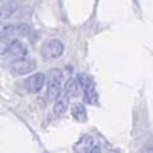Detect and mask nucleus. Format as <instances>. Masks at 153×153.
Masks as SVG:
<instances>
[{
  "label": "nucleus",
  "instance_id": "14",
  "mask_svg": "<svg viewBox=\"0 0 153 153\" xmlns=\"http://www.w3.org/2000/svg\"><path fill=\"white\" fill-rule=\"evenodd\" d=\"M107 153H120V152H119V151H108Z\"/></svg>",
  "mask_w": 153,
  "mask_h": 153
},
{
  "label": "nucleus",
  "instance_id": "12",
  "mask_svg": "<svg viewBox=\"0 0 153 153\" xmlns=\"http://www.w3.org/2000/svg\"><path fill=\"white\" fill-rule=\"evenodd\" d=\"M79 83H78V80L76 79H69L68 80V83H66V85H65V91L64 92L66 93V96L70 98V97H75L76 94H78V92H79Z\"/></svg>",
  "mask_w": 153,
  "mask_h": 153
},
{
  "label": "nucleus",
  "instance_id": "6",
  "mask_svg": "<svg viewBox=\"0 0 153 153\" xmlns=\"http://www.w3.org/2000/svg\"><path fill=\"white\" fill-rule=\"evenodd\" d=\"M45 74H42V73H36V74H33L31 75L30 78L27 79V88L30 92L32 93H37V92H40V91L42 89V87H44V84H45Z\"/></svg>",
  "mask_w": 153,
  "mask_h": 153
},
{
  "label": "nucleus",
  "instance_id": "3",
  "mask_svg": "<svg viewBox=\"0 0 153 153\" xmlns=\"http://www.w3.org/2000/svg\"><path fill=\"white\" fill-rule=\"evenodd\" d=\"M41 52H42V56L46 57V59H57V57L63 55L64 45L59 40H51L44 45Z\"/></svg>",
  "mask_w": 153,
  "mask_h": 153
},
{
  "label": "nucleus",
  "instance_id": "11",
  "mask_svg": "<svg viewBox=\"0 0 153 153\" xmlns=\"http://www.w3.org/2000/svg\"><path fill=\"white\" fill-rule=\"evenodd\" d=\"M84 101L89 105H94L98 101V94L94 89V84L89 83L87 87H84Z\"/></svg>",
  "mask_w": 153,
  "mask_h": 153
},
{
  "label": "nucleus",
  "instance_id": "8",
  "mask_svg": "<svg viewBox=\"0 0 153 153\" xmlns=\"http://www.w3.org/2000/svg\"><path fill=\"white\" fill-rule=\"evenodd\" d=\"M18 4L13 1H3L0 3V19L9 18L13 16V13L17 10Z\"/></svg>",
  "mask_w": 153,
  "mask_h": 153
},
{
  "label": "nucleus",
  "instance_id": "1",
  "mask_svg": "<svg viewBox=\"0 0 153 153\" xmlns=\"http://www.w3.org/2000/svg\"><path fill=\"white\" fill-rule=\"evenodd\" d=\"M61 79H63V71L60 69H51L47 74L49 87H47V100L55 101L61 93Z\"/></svg>",
  "mask_w": 153,
  "mask_h": 153
},
{
  "label": "nucleus",
  "instance_id": "13",
  "mask_svg": "<svg viewBox=\"0 0 153 153\" xmlns=\"http://www.w3.org/2000/svg\"><path fill=\"white\" fill-rule=\"evenodd\" d=\"M87 153H101V148H100V146H97V144H94L91 149L87 152Z\"/></svg>",
  "mask_w": 153,
  "mask_h": 153
},
{
  "label": "nucleus",
  "instance_id": "2",
  "mask_svg": "<svg viewBox=\"0 0 153 153\" xmlns=\"http://www.w3.org/2000/svg\"><path fill=\"white\" fill-rule=\"evenodd\" d=\"M36 61L33 59H30V57H25V59H21V60H16L12 63L10 66V70L13 74H17V75H25L33 71L36 69Z\"/></svg>",
  "mask_w": 153,
  "mask_h": 153
},
{
  "label": "nucleus",
  "instance_id": "5",
  "mask_svg": "<svg viewBox=\"0 0 153 153\" xmlns=\"http://www.w3.org/2000/svg\"><path fill=\"white\" fill-rule=\"evenodd\" d=\"M7 54L9 56L14 57V59H17V60L25 59L26 55H27V47L23 45L21 41L14 40L9 44L8 49H7Z\"/></svg>",
  "mask_w": 153,
  "mask_h": 153
},
{
  "label": "nucleus",
  "instance_id": "4",
  "mask_svg": "<svg viewBox=\"0 0 153 153\" xmlns=\"http://www.w3.org/2000/svg\"><path fill=\"white\" fill-rule=\"evenodd\" d=\"M28 31H30V27L27 25H3L0 23V36L4 37H23L27 35Z\"/></svg>",
  "mask_w": 153,
  "mask_h": 153
},
{
  "label": "nucleus",
  "instance_id": "7",
  "mask_svg": "<svg viewBox=\"0 0 153 153\" xmlns=\"http://www.w3.org/2000/svg\"><path fill=\"white\" fill-rule=\"evenodd\" d=\"M69 105V97L66 96L65 92H61L59 94V97L55 100V105H54V112L56 115H61L63 112H65L66 107Z\"/></svg>",
  "mask_w": 153,
  "mask_h": 153
},
{
  "label": "nucleus",
  "instance_id": "9",
  "mask_svg": "<svg viewBox=\"0 0 153 153\" xmlns=\"http://www.w3.org/2000/svg\"><path fill=\"white\" fill-rule=\"evenodd\" d=\"M71 116H73L76 121L84 123L87 121V111H85V107L82 103H74L70 108Z\"/></svg>",
  "mask_w": 153,
  "mask_h": 153
},
{
  "label": "nucleus",
  "instance_id": "10",
  "mask_svg": "<svg viewBox=\"0 0 153 153\" xmlns=\"http://www.w3.org/2000/svg\"><path fill=\"white\" fill-rule=\"evenodd\" d=\"M93 146H94L93 138L91 135H84L82 139L75 144V152L76 153H87Z\"/></svg>",
  "mask_w": 153,
  "mask_h": 153
}]
</instances>
